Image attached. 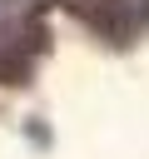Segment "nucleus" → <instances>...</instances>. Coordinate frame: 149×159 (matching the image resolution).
<instances>
[{"label":"nucleus","instance_id":"f257e3e1","mask_svg":"<svg viewBox=\"0 0 149 159\" xmlns=\"http://www.w3.org/2000/svg\"><path fill=\"white\" fill-rule=\"evenodd\" d=\"M10 5H30V0H10Z\"/></svg>","mask_w":149,"mask_h":159}]
</instances>
